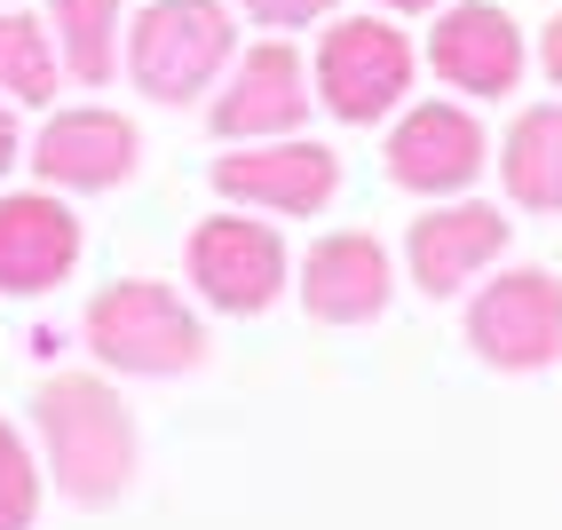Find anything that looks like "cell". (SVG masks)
<instances>
[{
	"label": "cell",
	"instance_id": "cell-5",
	"mask_svg": "<svg viewBox=\"0 0 562 530\" xmlns=\"http://www.w3.org/2000/svg\"><path fill=\"white\" fill-rule=\"evenodd\" d=\"M468 349L499 372H539L562 349V285L547 270H499V285L475 293Z\"/></svg>",
	"mask_w": 562,
	"mask_h": 530
},
{
	"label": "cell",
	"instance_id": "cell-6",
	"mask_svg": "<svg viewBox=\"0 0 562 530\" xmlns=\"http://www.w3.org/2000/svg\"><path fill=\"white\" fill-rule=\"evenodd\" d=\"M191 278L214 309L231 317H261L270 301L285 293V246L270 222H246V214H206L191 230Z\"/></svg>",
	"mask_w": 562,
	"mask_h": 530
},
{
	"label": "cell",
	"instance_id": "cell-13",
	"mask_svg": "<svg viewBox=\"0 0 562 530\" xmlns=\"http://www.w3.org/2000/svg\"><path fill=\"white\" fill-rule=\"evenodd\" d=\"M80 270V214L56 191L0 199V293H48Z\"/></svg>",
	"mask_w": 562,
	"mask_h": 530
},
{
	"label": "cell",
	"instance_id": "cell-8",
	"mask_svg": "<svg viewBox=\"0 0 562 530\" xmlns=\"http://www.w3.org/2000/svg\"><path fill=\"white\" fill-rule=\"evenodd\" d=\"M483 159H492V143H483L475 111H460V103H412L396 120V135H389V182L412 191V199L468 191L483 174Z\"/></svg>",
	"mask_w": 562,
	"mask_h": 530
},
{
	"label": "cell",
	"instance_id": "cell-15",
	"mask_svg": "<svg viewBox=\"0 0 562 530\" xmlns=\"http://www.w3.org/2000/svg\"><path fill=\"white\" fill-rule=\"evenodd\" d=\"M499 174H507V199H515V206L562 214V103H531V111L507 127Z\"/></svg>",
	"mask_w": 562,
	"mask_h": 530
},
{
	"label": "cell",
	"instance_id": "cell-21",
	"mask_svg": "<svg viewBox=\"0 0 562 530\" xmlns=\"http://www.w3.org/2000/svg\"><path fill=\"white\" fill-rule=\"evenodd\" d=\"M539 64H547V80L562 88V16L547 24V41H539Z\"/></svg>",
	"mask_w": 562,
	"mask_h": 530
},
{
	"label": "cell",
	"instance_id": "cell-4",
	"mask_svg": "<svg viewBox=\"0 0 562 530\" xmlns=\"http://www.w3.org/2000/svg\"><path fill=\"white\" fill-rule=\"evenodd\" d=\"M412 88V41L381 16H341L317 48V95L333 120L372 127L381 111H396V95Z\"/></svg>",
	"mask_w": 562,
	"mask_h": 530
},
{
	"label": "cell",
	"instance_id": "cell-7",
	"mask_svg": "<svg viewBox=\"0 0 562 530\" xmlns=\"http://www.w3.org/2000/svg\"><path fill=\"white\" fill-rule=\"evenodd\" d=\"M214 191L231 206H270V214H325L333 191H341V159L325 143L302 135H270L246 143L231 159H214Z\"/></svg>",
	"mask_w": 562,
	"mask_h": 530
},
{
	"label": "cell",
	"instance_id": "cell-10",
	"mask_svg": "<svg viewBox=\"0 0 562 530\" xmlns=\"http://www.w3.org/2000/svg\"><path fill=\"white\" fill-rule=\"evenodd\" d=\"M135 120H120V111H56V120L32 135V174L48 182V191H120V182L135 174Z\"/></svg>",
	"mask_w": 562,
	"mask_h": 530
},
{
	"label": "cell",
	"instance_id": "cell-18",
	"mask_svg": "<svg viewBox=\"0 0 562 530\" xmlns=\"http://www.w3.org/2000/svg\"><path fill=\"white\" fill-rule=\"evenodd\" d=\"M32 515H41V467H32L24 436L0 420V530H32Z\"/></svg>",
	"mask_w": 562,
	"mask_h": 530
},
{
	"label": "cell",
	"instance_id": "cell-20",
	"mask_svg": "<svg viewBox=\"0 0 562 530\" xmlns=\"http://www.w3.org/2000/svg\"><path fill=\"white\" fill-rule=\"evenodd\" d=\"M16 159H24V135H16V111L0 103V174H9Z\"/></svg>",
	"mask_w": 562,
	"mask_h": 530
},
{
	"label": "cell",
	"instance_id": "cell-16",
	"mask_svg": "<svg viewBox=\"0 0 562 530\" xmlns=\"http://www.w3.org/2000/svg\"><path fill=\"white\" fill-rule=\"evenodd\" d=\"M48 32L80 88L111 80V64H120V0H48Z\"/></svg>",
	"mask_w": 562,
	"mask_h": 530
},
{
	"label": "cell",
	"instance_id": "cell-14",
	"mask_svg": "<svg viewBox=\"0 0 562 530\" xmlns=\"http://www.w3.org/2000/svg\"><path fill=\"white\" fill-rule=\"evenodd\" d=\"M499 246H507L499 206H483V199H452V206H428L420 222H412L404 261H412V285L443 301V293H460L468 278H483V261H499Z\"/></svg>",
	"mask_w": 562,
	"mask_h": 530
},
{
	"label": "cell",
	"instance_id": "cell-12",
	"mask_svg": "<svg viewBox=\"0 0 562 530\" xmlns=\"http://www.w3.org/2000/svg\"><path fill=\"white\" fill-rule=\"evenodd\" d=\"M389 293H396L389 246L372 238V230H333L302 261V309L317 325H372V317L389 309Z\"/></svg>",
	"mask_w": 562,
	"mask_h": 530
},
{
	"label": "cell",
	"instance_id": "cell-11",
	"mask_svg": "<svg viewBox=\"0 0 562 530\" xmlns=\"http://www.w3.org/2000/svg\"><path fill=\"white\" fill-rule=\"evenodd\" d=\"M428 64H436V80H452L460 95H507L531 56H522V32H515L507 9H492V0H460V9L436 16Z\"/></svg>",
	"mask_w": 562,
	"mask_h": 530
},
{
	"label": "cell",
	"instance_id": "cell-3",
	"mask_svg": "<svg viewBox=\"0 0 562 530\" xmlns=\"http://www.w3.org/2000/svg\"><path fill=\"white\" fill-rule=\"evenodd\" d=\"M231 64V9L222 0H151L127 24V71L151 103L199 95Z\"/></svg>",
	"mask_w": 562,
	"mask_h": 530
},
{
	"label": "cell",
	"instance_id": "cell-2",
	"mask_svg": "<svg viewBox=\"0 0 562 530\" xmlns=\"http://www.w3.org/2000/svg\"><path fill=\"white\" fill-rule=\"evenodd\" d=\"M88 349L111 372H135V381H175L206 357V325L182 309L159 278H127L103 285L88 301Z\"/></svg>",
	"mask_w": 562,
	"mask_h": 530
},
{
	"label": "cell",
	"instance_id": "cell-22",
	"mask_svg": "<svg viewBox=\"0 0 562 530\" xmlns=\"http://www.w3.org/2000/svg\"><path fill=\"white\" fill-rule=\"evenodd\" d=\"M381 9H396V16H420V9H436V0H381Z\"/></svg>",
	"mask_w": 562,
	"mask_h": 530
},
{
	"label": "cell",
	"instance_id": "cell-19",
	"mask_svg": "<svg viewBox=\"0 0 562 530\" xmlns=\"http://www.w3.org/2000/svg\"><path fill=\"white\" fill-rule=\"evenodd\" d=\"M325 9H333V0H246V16H261V24H310Z\"/></svg>",
	"mask_w": 562,
	"mask_h": 530
},
{
	"label": "cell",
	"instance_id": "cell-17",
	"mask_svg": "<svg viewBox=\"0 0 562 530\" xmlns=\"http://www.w3.org/2000/svg\"><path fill=\"white\" fill-rule=\"evenodd\" d=\"M56 32L32 24L16 9H0V88H9L16 103H48L56 95Z\"/></svg>",
	"mask_w": 562,
	"mask_h": 530
},
{
	"label": "cell",
	"instance_id": "cell-9",
	"mask_svg": "<svg viewBox=\"0 0 562 530\" xmlns=\"http://www.w3.org/2000/svg\"><path fill=\"white\" fill-rule=\"evenodd\" d=\"M214 135L222 143H270V135H293L310 120V71L285 41H261L231 64V80L214 95Z\"/></svg>",
	"mask_w": 562,
	"mask_h": 530
},
{
	"label": "cell",
	"instance_id": "cell-1",
	"mask_svg": "<svg viewBox=\"0 0 562 530\" xmlns=\"http://www.w3.org/2000/svg\"><path fill=\"white\" fill-rule=\"evenodd\" d=\"M32 420H41V443H48V467H56L64 499L111 507L135 483V420L95 372H56V381H41Z\"/></svg>",
	"mask_w": 562,
	"mask_h": 530
}]
</instances>
